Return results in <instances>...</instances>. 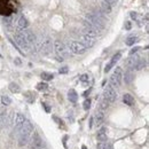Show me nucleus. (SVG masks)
<instances>
[{
  "label": "nucleus",
  "mask_w": 149,
  "mask_h": 149,
  "mask_svg": "<svg viewBox=\"0 0 149 149\" xmlns=\"http://www.w3.org/2000/svg\"><path fill=\"white\" fill-rule=\"evenodd\" d=\"M83 107H84L85 110H88L89 107H91V100H89V99H86V100L84 101V103H83Z\"/></svg>",
  "instance_id": "473e14b6"
},
{
  "label": "nucleus",
  "mask_w": 149,
  "mask_h": 149,
  "mask_svg": "<svg viewBox=\"0 0 149 149\" xmlns=\"http://www.w3.org/2000/svg\"><path fill=\"white\" fill-rule=\"evenodd\" d=\"M110 148H111V146L109 144H107V142H100V144H98V149H110Z\"/></svg>",
  "instance_id": "c756f323"
},
{
  "label": "nucleus",
  "mask_w": 149,
  "mask_h": 149,
  "mask_svg": "<svg viewBox=\"0 0 149 149\" xmlns=\"http://www.w3.org/2000/svg\"><path fill=\"white\" fill-rule=\"evenodd\" d=\"M138 41V37L137 36H130L127 39H126V45L127 46H132V45H134V43H137Z\"/></svg>",
  "instance_id": "a878e982"
},
{
  "label": "nucleus",
  "mask_w": 149,
  "mask_h": 149,
  "mask_svg": "<svg viewBox=\"0 0 149 149\" xmlns=\"http://www.w3.org/2000/svg\"><path fill=\"white\" fill-rule=\"evenodd\" d=\"M96 139L99 140V141H101V142H104V141H107V130L103 127V129H101L100 130V132L98 133V135H96Z\"/></svg>",
  "instance_id": "aec40b11"
},
{
  "label": "nucleus",
  "mask_w": 149,
  "mask_h": 149,
  "mask_svg": "<svg viewBox=\"0 0 149 149\" xmlns=\"http://www.w3.org/2000/svg\"><path fill=\"white\" fill-rule=\"evenodd\" d=\"M9 91L12 92V93H18L21 89H20V86L16 84V83H10L9 84Z\"/></svg>",
  "instance_id": "393cba45"
},
{
  "label": "nucleus",
  "mask_w": 149,
  "mask_h": 149,
  "mask_svg": "<svg viewBox=\"0 0 149 149\" xmlns=\"http://www.w3.org/2000/svg\"><path fill=\"white\" fill-rule=\"evenodd\" d=\"M123 102L125 103V104H127V106H133L134 104V98L131 95V94H124V96H123Z\"/></svg>",
  "instance_id": "6ab92c4d"
},
{
  "label": "nucleus",
  "mask_w": 149,
  "mask_h": 149,
  "mask_svg": "<svg viewBox=\"0 0 149 149\" xmlns=\"http://www.w3.org/2000/svg\"><path fill=\"white\" fill-rule=\"evenodd\" d=\"M123 79H124L125 84H131V83H132V80L134 79V74H133V71L129 69V70L125 72V74L123 76Z\"/></svg>",
  "instance_id": "a211bd4d"
},
{
  "label": "nucleus",
  "mask_w": 149,
  "mask_h": 149,
  "mask_svg": "<svg viewBox=\"0 0 149 149\" xmlns=\"http://www.w3.org/2000/svg\"><path fill=\"white\" fill-rule=\"evenodd\" d=\"M139 56H137V55H131L127 60H126V67L130 69V70H133L134 69V67H135V64H137V62L139 61Z\"/></svg>",
  "instance_id": "2eb2a0df"
},
{
  "label": "nucleus",
  "mask_w": 149,
  "mask_h": 149,
  "mask_svg": "<svg viewBox=\"0 0 149 149\" xmlns=\"http://www.w3.org/2000/svg\"><path fill=\"white\" fill-rule=\"evenodd\" d=\"M83 32H84V35L85 36H89V37H93V38H95L99 33H100V31L98 30V29H95V28H93L88 22H84V29H83Z\"/></svg>",
  "instance_id": "1a4fd4ad"
},
{
  "label": "nucleus",
  "mask_w": 149,
  "mask_h": 149,
  "mask_svg": "<svg viewBox=\"0 0 149 149\" xmlns=\"http://www.w3.org/2000/svg\"><path fill=\"white\" fill-rule=\"evenodd\" d=\"M68 72V67H63L60 69V74H67Z\"/></svg>",
  "instance_id": "c9c22d12"
},
{
  "label": "nucleus",
  "mask_w": 149,
  "mask_h": 149,
  "mask_svg": "<svg viewBox=\"0 0 149 149\" xmlns=\"http://www.w3.org/2000/svg\"><path fill=\"white\" fill-rule=\"evenodd\" d=\"M68 99H69V101L72 102V103H76V102H77V100H78V94H77V92H76L74 89H70V91L68 92Z\"/></svg>",
  "instance_id": "4be33fe9"
},
{
  "label": "nucleus",
  "mask_w": 149,
  "mask_h": 149,
  "mask_svg": "<svg viewBox=\"0 0 149 149\" xmlns=\"http://www.w3.org/2000/svg\"><path fill=\"white\" fill-rule=\"evenodd\" d=\"M86 22H88L93 28L98 29L99 31H101L104 25H106V20L101 14L98 13H93V14H87L86 15Z\"/></svg>",
  "instance_id": "f03ea898"
},
{
  "label": "nucleus",
  "mask_w": 149,
  "mask_h": 149,
  "mask_svg": "<svg viewBox=\"0 0 149 149\" xmlns=\"http://www.w3.org/2000/svg\"><path fill=\"white\" fill-rule=\"evenodd\" d=\"M69 48L74 54H84L87 51V48L83 44H80L79 41H70Z\"/></svg>",
  "instance_id": "0eeeda50"
},
{
  "label": "nucleus",
  "mask_w": 149,
  "mask_h": 149,
  "mask_svg": "<svg viewBox=\"0 0 149 149\" xmlns=\"http://www.w3.org/2000/svg\"><path fill=\"white\" fill-rule=\"evenodd\" d=\"M79 80H80L83 84H87V83H88V80H89V76H88L87 74H81V76H80V78H79Z\"/></svg>",
  "instance_id": "7c9ffc66"
},
{
  "label": "nucleus",
  "mask_w": 149,
  "mask_h": 149,
  "mask_svg": "<svg viewBox=\"0 0 149 149\" xmlns=\"http://www.w3.org/2000/svg\"><path fill=\"white\" fill-rule=\"evenodd\" d=\"M36 88L38 89V91H46L47 88H48V85L46 84V83H38L37 84V86H36Z\"/></svg>",
  "instance_id": "cd10ccee"
},
{
  "label": "nucleus",
  "mask_w": 149,
  "mask_h": 149,
  "mask_svg": "<svg viewBox=\"0 0 149 149\" xmlns=\"http://www.w3.org/2000/svg\"><path fill=\"white\" fill-rule=\"evenodd\" d=\"M40 77L44 79V80H52L54 78L53 74H48V72H41Z\"/></svg>",
  "instance_id": "c85d7f7f"
},
{
  "label": "nucleus",
  "mask_w": 149,
  "mask_h": 149,
  "mask_svg": "<svg viewBox=\"0 0 149 149\" xmlns=\"http://www.w3.org/2000/svg\"><path fill=\"white\" fill-rule=\"evenodd\" d=\"M15 62H16V64H21V60L17 58V59H15Z\"/></svg>",
  "instance_id": "ea45409f"
},
{
  "label": "nucleus",
  "mask_w": 149,
  "mask_h": 149,
  "mask_svg": "<svg viewBox=\"0 0 149 149\" xmlns=\"http://www.w3.org/2000/svg\"><path fill=\"white\" fill-rule=\"evenodd\" d=\"M131 28H132L131 22H126V23H125V29H126V30H131Z\"/></svg>",
  "instance_id": "e433bc0d"
},
{
  "label": "nucleus",
  "mask_w": 149,
  "mask_h": 149,
  "mask_svg": "<svg viewBox=\"0 0 149 149\" xmlns=\"http://www.w3.org/2000/svg\"><path fill=\"white\" fill-rule=\"evenodd\" d=\"M43 106L45 107V110H46V112H49V111H51V109H49V107H48V106H47L46 103H43Z\"/></svg>",
  "instance_id": "58836bf2"
},
{
  "label": "nucleus",
  "mask_w": 149,
  "mask_h": 149,
  "mask_svg": "<svg viewBox=\"0 0 149 149\" xmlns=\"http://www.w3.org/2000/svg\"><path fill=\"white\" fill-rule=\"evenodd\" d=\"M94 119H95V124H96V125L102 124V122H103V119H104V111H102V110L99 109V111H96V114H95Z\"/></svg>",
  "instance_id": "f3484780"
},
{
  "label": "nucleus",
  "mask_w": 149,
  "mask_h": 149,
  "mask_svg": "<svg viewBox=\"0 0 149 149\" xmlns=\"http://www.w3.org/2000/svg\"><path fill=\"white\" fill-rule=\"evenodd\" d=\"M80 39H81V43H80V44H83L86 48H91V47H93V46H94V44H95V38L89 37V36H85V35H83Z\"/></svg>",
  "instance_id": "ddd939ff"
},
{
  "label": "nucleus",
  "mask_w": 149,
  "mask_h": 149,
  "mask_svg": "<svg viewBox=\"0 0 149 149\" xmlns=\"http://www.w3.org/2000/svg\"><path fill=\"white\" fill-rule=\"evenodd\" d=\"M7 124V112L5 109H0V127H3Z\"/></svg>",
  "instance_id": "412c9836"
},
{
  "label": "nucleus",
  "mask_w": 149,
  "mask_h": 149,
  "mask_svg": "<svg viewBox=\"0 0 149 149\" xmlns=\"http://www.w3.org/2000/svg\"><path fill=\"white\" fill-rule=\"evenodd\" d=\"M12 103V100L7 95H1V104L2 106H9Z\"/></svg>",
  "instance_id": "bb28decb"
},
{
  "label": "nucleus",
  "mask_w": 149,
  "mask_h": 149,
  "mask_svg": "<svg viewBox=\"0 0 149 149\" xmlns=\"http://www.w3.org/2000/svg\"><path fill=\"white\" fill-rule=\"evenodd\" d=\"M122 80H123V71L121 68H116L110 77V86L112 88L119 87L122 84Z\"/></svg>",
  "instance_id": "20e7f679"
},
{
  "label": "nucleus",
  "mask_w": 149,
  "mask_h": 149,
  "mask_svg": "<svg viewBox=\"0 0 149 149\" xmlns=\"http://www.w3.org/2000/svg\"><path fill=\"white\" fill-rule=\"evenodd\" d=\"M145 67H146V60L145 59H139V61L137 62L133 70H142Z\"/></svg>",
  "instance_id": "5701e85b"
},
{
  "label": "nucleus",
  "mask_w": 149,
  "mask_h": 149,
  "mask_svg": "<svg viewBox=\"0 0 149 149\" xmlns=\"http://www.w3.org/2000/svg\"><path fill=\"white\" fill-rule=\"evenodd\" d=\"M107 108H108V102H107L106 100H102V101H101V103H100V110L104 111Z\"/></svg>",
  "instance_id": "2f4dec72"
},
{
  "label": "nucleus",
  "mask_w": 149,
  "mask_h": 149,
  "mask_svg": "<svg viewBox=\"0 0 149 149\" xmlns=\"http://www.w3.org/2000/svg\"><path fill=\"white\" fill-rule=\"evenodd\" d=\"M43 145H44V142H43L39 133L35 132L32 138H31V140H30V149H41L43 148Z\"/></svg>",
  "instance_id": "6e6552de"
},
{
  "label": "nucleus",
  "mask_w": 149,
  "mask_h": 149,
  "mask_svg": "<svg viewBox=\"0 0 149 149\" xmlns=\"http://www.w3.org/2000/svg\"><path fill=\"white\" fill-rule=\"evenodd\" d=\"M28 26H29V21L26 20V17L21 16V17L18 18V21H17V29L23 31V30H25Z\"/></svg>",
  "instance_id": "dca6fc26"
},
{
  "label": "nucleus",
  "mask_w": 149,
  "mask_h": 149,
  "mask_svg": "<svg viewBox=\"0 0 149 149\" xmlns=\"http://www.w3.org/2000/svg\"><path fill=\"white\" fill-rule=\"evenodd\" d=\"M35 46H36V49L39 51L43 55H48L52 52L53 43L49 37H40V38H37Z\"/></svg>",
  "instance_id": "f257e3e1"
},
{
  "label": "nucleus",
  "mask_w": 149,
  "mask_h": 149,
  "mask_svg": "<svg viewBox=\"0 0 149 149\" xmlns=\"http://www.w3.org/2000/svg\"><path fill=\"white\" fill-rule=\"evenodd\" d=\"M54 48H55V52H56V54L59 55V60H63V59H66V58H68L69 56V52H68V49H67V47H66V45L62 43V41H60V40H55L54 41Z\"/></svg>",
  "instance_id": "7ed1b4c3"
},
{
  "label": "nucleus",
  "mask_w": 149,
  "mask_h": 149,
  "mask_svg": "<svg viewBox=\"0 0 149 149\" xmlns=\"http://www.w3.org/2000/svg\"><path fill=\"white\" fill-rule=\"evenodd\" d=\"M121 58H122V53H121V52L116 53V54L112 56L111 61H110V62H109V63L106 66V68H104V71H106V72H108V71H109V70H110V69H111V68H112V67H114V66H115V64H116V63L119 61V59H121Z\"/></svg>",
  "instance_id": "4468645a"
},
{
  "label": "nucleus",
  "mask_w": 149,
  "mask_h": 149,
  "mask_svg": "<svg viewBox=\"0 0 149 149\" xmlns=\"http://www.w3.org/2000/svg\"><path fill=\"white\" fill-rule=\"evenodd\" d=\"M20 132V135H24V137H30L31 133L33 132V125L29 122V121H25L24 124L22 125L21 130L18 131Z\"/></svg>",
  "instance_id": "9d476101"
},
{
  "label": "nucleus",
  "mask_w": 149,
  "mask_h": 149,
  "mask_svg": "<svg viewBox=\"0 0 149 149\" xmlns=\"http://www.w3.org/2000/svg\"><path fill=\"white\" fill-rule=\"evenodd\" d=\"M131 17H132L133 20H137V18H138V14H137L135 12H132V13H131Z\"/></svg>",
  "instance_id": "4c0bfd02"
},
{
  "label": "nucleus",
  "mask_w": 149,
  "mask_h": 149,
  "mask_svg": "<svg viewBox=\"0 0 149 149\" xmlns=\"http://www.w3.org/2000/svg\"><path fill=\"white\" fill-rule=\"evenodd\" d=\"M22 35H23V37L25 38V40L28 41V44L31 46V45H35L36 44V40H37V37H36V35L31 31V30H23V31H20Z\"/></svg>",
  "instance_id": "9b49d317"
},
{
  "label": "nucleus",
  "mask_w": 149,
  "mask_h": 149,
  "mask_svg": "<svg viewBox=\"0 0 149 149\" xmlns=\"http://www.w3.org/2000/svg\"><path fill=\"white\" fill-rule=\"evenodd\" d=\"M81 149H87V148H86V146H83V147H81Z\"/></svg>",
  "instance_id": "a19ab883"
},
{
  "label": "nucleus",
  "mask_w": 149,
  "mask_h": 149,
  "mask_svg": "<svg viewBox=\"0 0 149 149\" xmlns=\"http://www.w3.org/2000/svg\"><path fill=\"white\" fill-rule=\"evenodd\" d=\"M14 39H15L16 45H17L20 48H22V49H24V51H29V49H30V45L28 44V41L25 40V38L23 37V35H22L21 32H16V33L14 35Z\"/></svg>",
  "instance_id": "39448f33"
},
{
  "label": "nucleus",
  "mask_w": 149,
  "mask_h": 149,
  "mask_svg": "<svg viewBox=\"0 0 149 149\" xmlns=\"http://www.w3.org/2000/svg\"><path fill=\"white\" fill-rule=\"evenodd\" d=\"M101 7H102V12L106 13V14H109V13L111 12V6H110L108 2H106V1H102Z\"/></svg>",
  "instance_id": "b1692460"
},
{
  "label": "nucleus",
  "mask_w": 149,
  "mask_h": 149,
  "mask_svg": "<svg viewBox=\"0 0 149 149\" xmlns=\"http://www.w3.org/2000/svg\"><path fill=\"white\" fill-rule=\"evenodd\" d=\"M139 49H141V48H140V47H134V48H132V49L130 51V55H134Z\"/></svg>",
  "instance_id": "72a5a7b5"
},
{
  "label": "nucleus",
  "mask_w": 149,
  "mask_h": 149,
  "mask_svg": "<svg viewBox=\"0 0 149 149\" xmlns=\"http://www.w3.org/2000/svg\"><path fill=\"white\" fill-rule=\"evenodd\" d=\"M53 119H54V121H55L60 126H63V125H64V124H63V122H62L60 118H58V117H55V116H54V117H53Z\"/></svg>",
  "instance_id": "f704fd0d"
},
{
  "label": "nucleus",
  "mask_w": 149,
  "mask_h": 149,
  "mask_svg": "<svg viewBox=\"0 0 149 149\" xmlns=\"http://www.w3.org/2000/svg\"><path fill=\"white\" fill-rule=\"evenodd\" d=\"M25 121H26V119H25L24 115H22V114H16L15 117H14V126H15V131H20L21 127H22V125L24 124Z\"/></svg>",
  "instance_id": "f8f14e48"
},
{
  "label": "nucleus",
  "mask_w": 149,
  "mask_h": 149,
  "mask_svg": "<svg viewBox=\"0 0 149 149\" xmlns=\"http://www.w3.org/2000/svg\"><path fill=\"white\" fill-rule=\"evenodd\" d=\"M0 56H1V55H0Z\"/></svg>",
  "instance_id": "37998d69"
},
{
  "label": "nucleus",
  "mask_w": 149,
  "mask_h": 149,
  "mask_svg": "<svg viewBox=\"0 0 149 149\" xmlns=\"http://www.w3.org/2000/svg\"><path fill=\"white\" fill-rule=\"evenodd\" d=\"M110 149H112V148H110Z\"/></svg>",
  "instance_id": "79ce46f5"
},
{
  "label": "nucleus",
  "mask_w": 149,
  "mask_h": 149,
  "mask_svg": "<svg viewBox=\"0 0 149 149\" xmlns=\"http://www.w3.org/2000/svg\"><path fill=\"white\" fill-rule=\"evenodd\" d=\"M116 99H117V93H116L115 88H112L110 85L107 86L103 92V100H106L109 103V102H115Z\"/></svg>",
  "instance_id": "423d86ee"
}]
</instances>
